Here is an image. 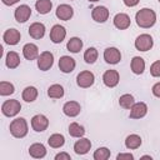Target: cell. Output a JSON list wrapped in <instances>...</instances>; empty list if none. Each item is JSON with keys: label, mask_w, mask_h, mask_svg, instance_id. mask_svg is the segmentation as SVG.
<instances>
[{"label": "cell", "mask_w": 160, "mask_h": 160, "mask_svg": "<svg viewBox=\"0 0 160 160\" xmlns=\"http://www.w3.org/2000/svg\"><path fill=\"white\" fill-rule=\"evenodd\" d=\"M135 21L138 26L142 29H150L156 22V12L149 8H142L135 14Z\"/></svg>", "instance_id": "6da1fadb"}, {"label": "cell", "mask_w": 160, "mask_h": 160, "mask_svg": "<svg viewBox=\"0 0 160 160\" xmlns=\"http://www.w3.org/2000/svg\"><path fill=\"white\" fill-rule=\"evenodd\" d=\"M10 134L16 139H22L29 132V125L28 121L24 118H16L10 122Z\"/></svg>", "instance_id": "7a4b0ae2"}, {"label": "cell", "mask_w": 160, "mask_h": 160, "mask_svg": "<svg viewBox=\"0 0 160 160\" xmlns=\"http://www.w3.org/2000/svg\"><path fill=\"white\" fill-rule=\"evenodd\" d=\"M21 110V105L16 99H10L2 102L1 105V112L6 118H14L16 116Z\"/></svg>", "instance_id": "3957f363"}, {"label": "cell", "mask_w": 160, "mask_h": 160, "mask_svg": "<svg viewBox=\"0 0 160 160\" xmlns=\"http://www.w3.org/2000/svg\"><path fill=\"white\" fill-rule=\"evenodd\" d=\"M136 50L139 51H149L152 46H154V40L151 38V35L149 34H140L134 42Z\"/></svg>", "instance_id": "277c9868"}, {"label": "cell", "mask_w": 160, "mask_h": 160, "mask_svg": "<svg viewBox=\"0 0 160 160\" xmlns=\"http://www.w3.org/2000/svg\"><path fill=\"white\" fill-rule=\"evenodd\" d=\"M54 65V55L50 51H42L38 58V68L41 71H48Z\"/></svg>", "instance_id": "5b68a950"}, {"label": "cell", "mask_w": 160, "mask_h": 160, "mask_svg": "<svg viewBox=\"0 0 160 160\" xmlns=\"http://www.w3.org/2000/svg\"><path fill=\"white\" fill-rule=\"evenodd\" d=\"M95 81V75L89 71V70H84V71H80L76 76V84L78 86L82 88V89H88L90 88Z\"/></svg>", "instance_id": "8992f818"}, {"label": "cell", "mask_w": 160, "mask_h": 160, "mask_svg": "<svg viewBox=\"0 0 160 160\" xmlns=\"http://www.w3.org/2000/svg\"><path fill=\"white\" fill-rule=\"evenodd\" d=\"M49 126V119L42 114H36L31 118V128L36 132H42Z\"/></svg>", "instance_id": "52a82bcc"}, {"label": "cell", "mask_w": 160, "mask_h": 160, "mask_svg": "<svg viewBox=\"0 0 160 160\" xmlns=\"http://www.w3.org/2000/svg\"><path fill=\"white\" fill-rule=\"evenodd\" d=\"M104 60L110 65H116L121 60V52L118 48H106L104 50Z\"/></svg>", "instance_id": "ba28073f"}, {"label": "cell", "mask_w": 160, "mask_h": 160, "mask_svg": "<svg viewBox=\"0 0 160 160\" xmlns=\"http://www.w3.org/2000/svg\"><path fill=\"white\" fill-rule=\"evenodd\" d=\"M148 105L142 101L140 102H135L131 108H130V114H129V118L130 119H134V120H138V119H142L144 116H146L148 114Z\"/></svg>", "instance_id": "9c48e42d"}, {"label": "cell", "mask_w": 160, "mask_h": 160, "mask_svg": "<svg viewBox=\"0 0 160 160\" xmlns=\"http://www.w3.org/2000/svg\"><path fill=\"white\" fill-rule=\"evenodd\" d=\"M119 81H120V75L114 69L106 70L104 72V75H102V82L108 88H115L119 84Z\"/></svg>", "instance_id": "30bf717a"}, {"label": "cell", "mask_w": 160, "mask_h": 160, "mask_svg": "<svg viewBox=\"0 0 160 160\" xmlns=\"http://www.w3.org/2000/svg\"><path fill=\"white\" fill-rule=\"evenodd\" d=\"M30 16H31V9H30V6L29 5H26V4H22V5H20V6H18L16 9H15V11H14V18H15V20L18 21V22H25V21H28L29 19H30Z\"/></svg>", "instance_id": "8fae6325"}, {"label": "cell", "mask_w": 160, "mask_h": 160, "mask_svg": "<svg viewBox=\"0 0 160 160\" xmlns=\"http://www.w3.org/2000/svg\"><path fill=\"white\" fill-rule=\"evenodd\" d=\"M66 38V30L64 26L56 24L51 28L50 30V40L54 42V44H60L64 41V39Z\"/></svg>", "instance_id": "7c38bea8"}, {"label": "cell", "mask_w": 160, "mask_h": 160, "mask_svg": "<svg viewBox=\"0 0 160 160\" xmlns=\"http://www.w3.org/2000/svg\"><path fill=\"white\" fill-rule=\"evenodd\" d=\"M55 15L59 20H64V21H68L70 20L72 16H74V9L68 5V4H61L56 8L55 10Z\"/></svg>", "instance_id": "4fadbf2b"}, {"label": "cell", "mask_w": 160, "mask_h": 160, "mask_svg": "<svg viewBox=\"0 0 160 160\" xmlns=\"http://www.w3.org/2000/svg\"><path fill=\"white\" fill-rule=\"evenodd\" d=\"M75 66H76V62L71 56L64 55L59 59V69L64 74H70L71 71H74Z\"/></svg>", "instance_id": "5bb4252c"}, {"label": "cell", "mask_w": 160, "mask_h": 160, "mask_svg": "<svg viewBox=\"0 0 160 160\" xmlns=\"http://www.w3.org/2000/svg\"><path fill=\"white\" fill-rule=\"evenodd\" d=\"M90 149H91V141L84 136L79 138V140H76L74 144V151L78 155H85L90 151Z\"/></svg>", "instance_id": "9a60e30c"}, {"label": "cell", "mask_w": 160, "mask_h": 160, "mask_svg": "<svg viewBox=\"0 0 160 160\" xmlns=\"http://www.w3.org/2000/svg\"><path fill=\"white\" fill-rule=\"evenodd\" d=\"M112 22H114V26L119 30H125L130 26L131 24V20H130V16L125 12H119L114 16L112 19Z\"/></svg>", "instance_id": "2e32d148"}, {"label": "cell", "mask_w": 160, "mask_h": 160, "mask_svg": "<svg viewBox=\"0 0 160 160\" xmlns=\"http://www.w3.org/2000/svg\"><path fill=\"white\" fill-rule=\"evenodd\" d=\"M80 111H81L80 104H79L78 101H74V100L66 101V102L64 104V106H62V112H64L66 116H69V118H75V116H78V115L80 114Z\"/></svg>", "instance_id": "e0dca14e"}, {"label": "cell", "mask_w": 160, "mask_h": 160, "mask_svg": "<svg viewBox=\"0 0 160 160\" xmlns=\"http://www.w3.org/2000/svg\"><path fill=\"white\" fill-rule=\"evenodd\" d=\"M21 39V35H20V31L16 30V29H8L5 30L4 35H2V40L5 44L8 45H16Z\"/></svg>", "instance_id": "ac0fdd59"}, {"label": "cell", "mask_w": 160, "mask_h": 160, "mask_svg": "<svg viewBox=\"0 0 160 160\" xmlns=\"http://www.w3.org/2000/svg\"><path fill=\"white\" fill-rule=\"evenodd\" d=\"M22 55L26 60L31 61V60H35L39 58V48L38 45L32 44V42H28L22 46Z\"/></svg>", "instance_id": "d6986e66"}, {"label": "cell", "mask_w": 160, "mask_h": 160, "mask_svg": "<svg viewBox=\"0 0 160 160\" xmlns=\"http://www.w3.org/2000/svg\"><path fill=\"white\" fill-rule=\"evenodd\" d=\"M91 18L96 22H105L109 19V10L105 6H96L91 11Z\"/></svg>", "instance_id": "ffe728a7"}, {"label": "cell", "mask_w": 160, "mask_h": 160, "mask_svg": "<svg viewBox=\"0 0 160 160\" xmlns=\"http://www.w3.org/2000/svg\"><path fill=\"white\" fill-rule=\"evenodd\" d=\"M29 155L34 159H42L46 156V148L41 142H34L29 148Z\"/></svg>", "instance_id": "44dd1931"}, {"label": "cell", "mask_w": 160, "mask_h": 160, "mask_svg": "<svg viewBox=\"0 0 160 160\" xmlns=\"http://www.w3.org/2000/svg\"><path fill=\"white\" fill-rule=\"evenodd\" d=\"M45 25L42 22H32L30 26H29V35L32 38V39H42L44 35H45Z\"/></svg>", "instance_id": "7402d4cb"}, {"label": "cell", "mask_w": 160, "mask_h": 160, "mask_svg": "<svg viewBox=\"0 0 160 160\" xmlns=\"http://www.w3.org/2000/svg\"><path fill=\"white\" fill-rule=\"evenodd\" d=\"M130 68H131V71L135 74V75H141L145 70V60L140 56H134L131 59V62H130Z\"/></svg>", "instance_id": "603a6c76"}, {"label": "cell", "mask_w": 160, "mask_h": 160, "mask_svg": "<svg viewBox=\"0 0 160 160\" xmlns=\"http://www.w3.org/2000/svg\"><path fill=\"white\" fill-rule=\"evenodd\" d=\"M141 144H142V140L138 134H130L125 139V146L129 150H135V149L140 148Z\"/></svg>", "instance_id": "cb8c5ba5"}, {"label": "cell", "mask_w": 160, "mask_h": 160, "mask_svg": "<svg viewBox=\"0 0 160 160\" xmlns=\"http://www.w3.org/2000/svg\"><path fill=\"white\" fill-rule=\"evenodd\" d=\"M5 64L9 69H16L20 65V56L16 51H9L5 58Z\"/></svg>", "instance_id": "d4e9b609"}, {"label": "cell", "mask_w": 160, "mask_h": 160, "mask_svg": "<svg viewBox=\"0 0 160 160\" xmlns=\"http://www.w3.org/2000/svg\"><path fill=\"white\" fill-rule=\"evenodd\" d=\"M35 9L40 15H46L51 11L52 2H51V0H38L35 2Z\"/></svg>", "instance_id": "484cf974"}, {"label": "cell", "mask_w": 160, "mask_h": 160, "mask_svg": "<svg viewBox=\"0 0 160 160\" xmlns=\"http://www.w3.org/2000/svg\"><path fill=\"white\" fill-rule=\"evenodd\" d=\"M38 89L35 86H26L24 90H22V94H21V98L24 101L26 102H32L36 100L38 98Z\"/></svg>", "instance_id": "4316f807"}, {"label": "cell", "mask_w": 160, "mask_h": 160, "mask_svg": "<svg viewBox=\"0 0 160 160\" xmlns=\"http://www.w3.org/2000/svg\"><path fill=\"white\" fill-rule=\"evenodd\" d=\"M48 144H49V146L52 148V149H59V148L64 146V144H65V138H64L62 134H58V132H56V134H52V135L49 136Z\"/></svg>", "instance_id": "83f0119b"}, {"label": "cell", "mask_w": 160, "mask_h": 160, "mask_svg": "<svg viewBox=\"0 0 160 160\" xmlns=\"http://www.w3.org/2000/svg\"><path fill=\"white\" fill-rule=\"evenodd\" d=\"M64 94H65L64 88L60 84H52L48 89V96L51 99H61Z\"/></svg>", "instance_id": "f1b7e54d"}, {"label": "cell", "mask_w": 160, "mask_h": 160, "mask_svg": "<svg viewBox=\"0 0 160 160\" xmlns=\"http://www.w3.org/2000/svg\"><path fill=\"white\" fill-rule=\"evenodd\" d=\"M82 40L80 39V38H78V36H74V38H71L69 41H68V44H66V49L70 51V52H74V54H76V52H79L81 49H82Z\"/></svg>", "instance_id": "f546056e"}, {"label": "cell", "mask_w": 160, "mask_h": 160, "mask_svg": "<svg viewBox=\"0 0 160 160\" xmlns=\"http://www.w3.org/2000/svg\"><path fill=\"white\" fill-rule=\"evenodd\" d=\"M69 134H70V136H72V138H82L84 135H85V128L82 126V125H80V124H78V122H71L70 125H69Z\"/></svg>", "instance_id": "4dcf8cb0"}, {"label": "cell", "mask_w": 160, "mask_h": 160, "mask_svg": "<svg viewBox=\"0 0 160 160\" xmlns=\"http://www.w3.org/2000/svg\"><path fill=\"white\" fill-rule=\"evenodd\" d=\"M98 56H99V52L95 48H88L84 52V60L86 64H94L98 60Z\"/></svg>", "instance_id": "1f68e13d"}, {"label": "cell", "mask_w": 160, "mask_h": 160, "mask_svg": "<svg viewBox=\"0 0 160 160\" xmlns=\"http://www.w3.org/2000/svg\"><path fill=\"white\" fill-rule=\"evenodd\" d=\"M135 104V99L131 94H124L119 98V105L122 109H130Z\"/></svg>", "instance_id": "d6a6232c"}, {"label": "cell", "mask_w": 160, "mask_h": 160, "mask_svg": "<svg viewBox=\"0 0 160 160\" xmlns=\"http://www.w3.org/2000/svg\"><path fill=\"white\" fill-rule=\"evenodd\" d=\"M111 155V151L105 148V146H101V148H98L95 151H94V160H108Z\"/></svg>", "instance_id": "836d02e7"}, {"label": "cell", "mask_w": 160, "mask_h": 160, "mask_svg": "<svg viewBox=\"0 0 160 160\" xmlns=\"http://www.w3.org/2000/svg\"><path fill=\"white\" fill-rule=\"evenodd\" d=\"M15 92V86L9 81H1L0 82V95L1 96H9Z\"/></svg>", "instance_id": "e575fe53"}, {"label": "cell", "mask_w": 160, "mask_h": 160, "mask_svg": "<svg viewBox=\"0 0 160 160\" xmlns=\"http://www.w3.org/2000/svg\"><path fill=\"white\" fill-rule=\"evenodd\" d=\"M150 74L154 78H160V60H156L150 66Z\"/></svg>", "instance_id": "d590c367"}, {"label": "cell", "mask_w": 160, "mask_h": 160, "mask_svg": "<svg viewBox=\"0 0 160 160\" xmlns=\"http://www.w3.org/2000/svg\"><path fill=\"white\" fill-rule=\"evenodd\" d=\"M116 160H134V155L131 152H120L116 155Z\"/></svg>", "instance_id": "8d00e7d4"}, {"label": "cell", "mask_w": 160, "mask_h": 160, "mask_svg": "<svg viewBox=\"0 0 160 160\" xmlns=\"http://www.w3.org/2000/svg\"><path fill=\"white\" fill-rule=\"evenodd\" d=\"M55 160H71V156L68 152L61 151V152H59V154L55 155Z\"/></svg>", "instance_id": "74e56055"}, {"label": "cell", "mask_w": 160, "mask_h": 160, "mask_svg": "<svg viewBox=\"0 0 160 160\" xmlns=\"http://www.w3.org/2000/svg\"><path fill=\"white\" fill-rule=\"evenodd\" d=\"M151 91H152V95H154V96L160 98V82L154 84L152 88H151Z\"/></svg>", "instance_id": "f35d334b"}, {"label": "cell", "mask_w": 160, "mask_h": 160, "mask_svg": "<svg viewBox=\"0 0 160 160\" xmlns=\"http://www.w3.org/2000/svg\"><path fill=\"white\" fill-rule=\"evenodd\" d=\"M122 1H124V4H125L128 8H134V6H136V5L139 4L140 0H122Z\"/></svg>", "instance_id": "ab89813d"}, {"label": "cell", "mask_w": 160, "mask_h": 160, "mask_svg": "<svg viewBox=\"0 0 160 160\" xmlns=\"http://www.w3.org/2000/svg\"><path fill=\"white\" fill-rule=\"evenodd\" d=\"M1 1H2V4H4V5H6V6H11V5H14V4L19 2L20 0H1Z\"/></svg>", "instance_id": "60d3db41"}, {"label": "cell", "mask_w": 160, "mask_h": 160, "mask_svg": "<svg viewBox=\"0 0 160 160\" xmlns=\"http://www.w3.org/2000/svg\"><path fill=\"white\" fill-rule=\"evenodd\" d=\"M141 159H150V160H151L152 158H151L150 155H144V156H141Z\"/></svg>", "instance_id": "b9f144b4"}, {"label": "cell", "mask_w": 160, "mask_h": 160, "mask_svg": "<svg viewBox=\"0 0 160 160\" xmlns=\"http://www.w3.org/2000/svg\"><path fill=\"white\" fill-rule=\"evenodd\" d=\"M89 2H96V1H99V0H88Z\"/></svg>", "instance_id": "7bdbcfd3"}, {"label": "cell", "mask_w": 160, "mask_h": 160, "mask_svg": "<svg viewBox=\"0 0 160 160\" xmlns=\"http://www.w3.org/2000/svg\"><path fill=\"white\" fill-rule=\"evenodd\" d=\"M158 1H159V2H160V0H158Z\"/></svg>", "instance_id": "ee69618b"}]
</instances>
